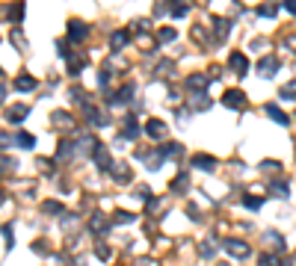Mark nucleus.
Masks as SVG:
<instances>
[{
    "mask_svg": "<svg viewBox=\"0 0 296 266\" xmlns=\"http://www.w3.org/2000/svg\"><path fill=\"white\" fill-rule=\"evenodd\" d=\"M222 104H225L228 110H243V107H246V92H243V89H225Z\"/></svg>",
    "mask_w": 296,
    "mask_h": 266,
    "instance_id": "1",
    "label": "nucleus"
},
{
    "mask_svg": "<svg viewBox=\"0 0 296 266\" xmlns=\"http://www.w3.org/2000/svg\"><path fill=\"white\" fill-rule=\"evenodd\" d=\"M166 133H169V127H166L160 118H151V121H145V136H148V139H154V142H163V139H166Z\"/></svg>",
    "mask_w": 296,
    "mask_h": 266,
    "instance_id": "2",
    "label": "nucleus"
},
{
    "mask_svg": "<svg viewBox=\"0 0 296 266\" xmlns=\"http://www.w3.org/2000/svg\"><path fill=\"white\" fill-rule=\"evenodd\" d=\"M222 249L231 255V258H237V261H243V258H249V246L243 243V240H234V237H228L225 243H222Z\"/></svg>",
    "mask_w": 296,
    "mask_h": 266,
    "instance_id": "3",
    "label": "nucleus"
},
{
    "mask_svg": "<svg viewBox=\"0 0 296 266\" xmlns=\"http://www.w3.org/2000/svg\"><path fill=\"white\" fill-rule=\"evenodd\" d=\"M86 36H89V27L80 18H71L68 21V41H83Z\"/></svg>",
    "mask_w": 296,
    "mask_h": 266,
    "instance_id": "4",
    "label": "nucleus"
},
{
    "mask_svg": "<svg viewBox=\"0 0 296 266\" xmlns=\"http://www.w3.org/2000/svg\"><path fill=\"white\" fill-rule=\"evenodd\" d=\"M228 65H231V71H234L237 77H243V74L249 71V59H246V56H243L240 50H234V53L228 56Z\"/></svg>",
    "mask_w": 296,
    "mask_h": 266,
    "instance_id": "5",
    "label": "nucleus"
},
{
    "mask_svg": "<svg viewBox=\"0 0 296 266\" xmlns=\"http://www.w3.org/2000/svg\"><path fill=\"white\" fill-rule=\"evenodd\" d=\"M74 154H77V145H74V142L62 139V142L56 145V163H68V160H71Z\"/></svg>",
    "mask_w": 296,
    "mask_h": 266,
    "instance_id": "6",
    "label": "nucleus"
},
{
    "mask_svg": "<svg viewBox=\"0 0 296 266\" xmlns=\"http://www.w3.org/2000/svg\"><path fill=\"white\" fill-rule=\"evenodd\" d=\"M110 172H113V178H116L119 184H130V181H133V172H130V166H127V163H113V169H110Z\"/></svg>",
    "mask_w": 296,
    "mask_h": 266,
    "instance_id": "7",
    "label": "nucleus"
},
{
    "mask_svg": "<svg viewBox=\"0 0 296 266\" xmlns=\"http://www.w3.org/2000/svg\"><path fill=\"white\" fill-rule=\"evenodd\" d=\"M83 115H86V121H92L95 127H104V124L110 121V115H104V113H98L95 107H83Z\"/></svg>",
    "mask_w": 296,
    "mask_h": 266,
    "instance_id": "8",
    "label": "nucleus"
},
{
    "mask_svg": "<svg viewBox=\"0 0 296 266\" xmlns=\"http://www.w3.org/2000/svg\"><path fill=\"white\" fill-rule=\"evenodd\" d=\"M276 71H279V59H276V56L261 59V65H258V74H261V77H273Z\"/></svg>",
    "mask_w": 296,
    "mask_h": 266,
    "instance_id": "9",
    "label": "nucleus"
},
{
    "mask_svg": "<svg viewBox=\"0 0 296 266\" xmlns=\"http://www.w3.org/2000/svg\"><path fill=\"white\" fill-rule=\"evenodd\" d=\"M95 163H98V169H101V172H110V169H113L110 151H107L104 145H98V151H95Z\"/></svg>",
    "mask_w": 296,
    "mask_h": 266,
    "instance_id": "10",
    "label": "nucleus"
},
{
    "mask_svg": "<svg viewBox=\"0 0 296 266\" xmlns=\"http://www.w3.org/2000/svg\"><path fill=\"white\" fill-rule=\"evenodd\" d=\"M190 163H193L196 169H205V172H213V169H216V160H213L211 154H196Z\"/></svg>",
    "mask_w": 296,
    "mask_h": 266,
    "instance_id": "11",
    "label": "nucleus"
},
{
    "mask_svg": "<svg viewBox=\"0 0 296 266\" xmlns=\"http://www.w3.org/2000/svg\"><path fill=\"white\" fill-rule=\"evenodd\" d=\"M136 136H139V124H136L133 115H127V118H125V127H122V139H136Z\"/></svg>",
    "mask_w": 296,
    "mask_h": 266,
    "instance_id": "12",
    "label": "nucleus"
},
{
    "mask_svg": "<svg viewBox=\"0 0 296 266\" xmlns=\"http://www.w3.org/2000/svg\"><path fill=\"white\" fill-rule=\"evenodd\" d=\"M160 154H163L166 160H178V157L184 154V145H181V142H166V145L160 148Z\"/></svg>",
    "mask_w": 296,
    "mask_h": 266,
    "instance_id": "13",
    "label": "nucleus"
},
{
    "mask_svg": "<svg viewBox=\"0 0 296 266\" xmlns=\"http://www.w3.org/2000/svg\"><path fill=\"white\" fill-rule=\"evenodd\" d=\"M110 228V219H104V213H95L92 219H89V231L92 234H104Z\"/></svg>",
    "mask_w": 296,
    "mask_h": 266,
    "instance_id": "14",
    "label": "nucleus"
},
{
    "mask_svg": "<svg viewBox=\"0 0 296 266\" xmlns=\"http://www.w3.org/2000/svg\"><path fill=\"white\" fill-rule=\"evenodd\" d=\"M187 89H190V92H202V95H205L208 80H205L202 74H190V77H187Z\"/></svg>",
    "mask_w": 296,
    "mask_h": 266,
    "instance_id": "15",
    "label": "nucleus"
},
{
    "mask_svg": "<svg viewBox=\"0 0 296 266\" xmlns=\"http://www.w3.org/2000/svg\"><path fill=\"white\" fill-rule=\"evenodd\" d=\"M27 113H30V110H27L24 104H18V107H9V110H6V118L18 124V121H24V118H27Z\"/></svg>",
    "mask_w": 296,
    "mask_h": 266,
    "instance_id": "16",
    "label": "nucleus"
},
{
    "mask_svg": "<svg viewBox=\"0 0 296 266\" xmlns=\"http://www.w3.org/2000/svg\"><path fill=\"white\" fill-rule=\"evenodd\" d=\"M12 139H15V145H18V148H24V151L36 148V136H30V133H24V130H21V133H15Z\"/></svg>",
    "mask_w": 296,
    "mask_h": 266,
    "instance_id": "17",
    "label": "nucleus"
},
{
    "mask_svg": "<svg viewBox=\"0 0 296 266\" xmlns=\"http://www.w3.org/2000/svg\"><path fill=\"white\" fill-rule=\"evenodd\" d=\"M169 190H172L175 195H184V192L190 190V178H187V175H178V178L169 184Z\"/></svg>",
    "mask_w": 296,
    "mask_h": 266,
    "instance_id": "18",
    "label": "nucleus"
},
{
    "mask_svg": "<svg viewBox=\"0 0 296 266\" xmlns=\"http://www.w3.org/2000/svg\"><path fill=\"white\" fill-rule=\"evenodd\" d=\"M125 44H127V33H125V30L113 33V38H110V50H113V53H119V50H122Z\"/></svg>",
    "mask_w": 296,
    "mask_h": 266,
    "instance_id": "19",
    "label": "nucleus"
},
{
    "mask_svg": "<svg viewBox=\"0 0 296 266\" xmlns=\"http://www.w3.org/2000/svg\"><path fill=\"white\" fill-rule=\"evenodd\" d=\"M267 115H270L276 124H282V127H285V124H291V118H288V115H285L279 107H273V104H267Z\"/></svg>",
    "mask_w": 296,
    "mask_h": 266,
    "instance_id": "20",
    "label": "nucleus"
},
{
    "mask_svg": "<svg viewBox=\"0 0 296 266\" xmlns=\"http://www.w3.org/2000/svg\"><path fill=\"white\" fill-rule=\"evenodd\" d=\"M276 12H279V3H276V0H267V3L258 6V15H261V18H276Z\"/></svg>",
    "mask_w": 296,
    "mask_h": 266,
    "instance_id": "21",
    "label": "nucleus"
},
{
    "mask_svg": "<svg viewBox=\"0 0 296 266\" xmlns=\"http://www.w3.org/2000/svg\"><path fill=\"white\" fill-rule=\"evenodd\" d=\"M15 89H18V92H30V89H36V77H30V74H21V77L15 80Z\"/></svg>",
    "mask_w": 296,
    "mask_h": 266,
    "instance_id": "22",
    "label": "nucleus"
},
{
    "mask_svg": "<svg viewBox=\"0 0 296 266\" xmlns=\"http://www.w3.org/2000/svg\"><path fill=\"white\" fill-rule=\"evenodd\" d=\"M270 192H273V195H279V198H288L291 187H288V181H270Z\"/></svg>",
    "mask_w": 296,
    "mask_h": 266,
    "instance_id": "23",
    "label": "nucleus"
},
{
    "mask_svg": "<svg viewBox=\"0 0 296 266\" xmlns=\"http://www.w3.org/2000/svg\"><path fill=\"white\" fill-rule=\"evenodd\" d=\"M130 98H133V86L127 83V86H122V89L113 95V104H125V101H130Z\"/></svg>",
    "mask_w": 296,
    "mask_h": 266,
    "instance_id": "24",
    "label": "nucleus"
},
{
    "mask_svg": "<svg viewBox=\"0 0 296 266\" xmlns=\"http://www.w3.org/2000/svg\"><path fill=\"white\" fill-rule=\"evenodd\" d=\"M163 160H166V157H163L160 151H154V154H148V160H145V166H148L151 172H157V169L163 166Z\"/></svg>",
    "mask_w": 296,
    "mask_h": 266,
    "instance_id": "25",
    "label": "nucleus"
},
{
    "mask_svg": "<svg viewBox=\"0 0 296 266\" xmlns=\"http://www.w3.org/2000/svg\"><path fill=\"white\" fill-rule=\"evenodd\" d=\"M6 18L18 24V21L24 18V6H21V3H15V6H9V9H6Z\"/></svg>",
    "mask_w": 296,
    "mask_h": 266,
    "instance_id": "26",
    "label": "nucleus"
},
{
    "mask_svg": "<svg viewBox=\"0 0 296 266\" xmlns=\"http://www.w3.org/2000/svg\"><path fill=\"white\" fill-rule=\"evenodd\" d=\"M113 222H116V225H130V222H136V216L127 213V210H119V213L113 216Z\"/></svg>",
    "mask_w": 296,
    "mask_h": 266,
    "instance_id": "27",
    "label": "nucleus"
},
{
    "mask_svg": "<svg viewBox=\"0 0 296 266\" xmlns=\"http://www.w3.org/2000/svg\"><path fill=\"white\" fill-rule=\"evenodd\" d=\"M261 204H264V198H258V195H246L243 198V207H249V210H261Z\"/></svg>",
    "mask_w": 296,
    "mask_h": 266,
    "instance_id": "28",
    "label": "nucleus"
},
{
    "mask_svg": "<svg viewBox=\"0 0 296 266\" xmlns=\"http://www.w3.org/2000/svg\"><path fill=\"white\" fill-rule=\"evenodd\" d=\"M282 98L285 101H296V83H285L282 86Z\"/></svg>",
    "mask_w": 296,
    "mask_h": 266,
    "instance_id": "29",
    "label": "nucleus"
},
{
    "mask_svg": "<svg viewBox=\"0 0 296 266\" xmlns=\"http://www.w3.org/2000/svg\"><path fill=\"white\" fill-rule=\"evenodd\" d=\"M213 24H216V33H219V36H225V33L231 30V21H225V18H213Z\"/></svg>",
    "mask_w": 296,
    "mask_h": 266,
    "instance_id": "30",
    "label": "nucleus"
},
{
    "mask_svg": "<svg viewBox=\"0 0 296 266\" xmlns=\"http://www.w3.org/2000/svg\"><path fill=\"white\" fill-rule=\"evenodd\" d=\"M53 121H56V124H62V127H74V118H71V115H65V113H56V115H53Z\"/></svg>",
    "mask_w": 296,
    "mask_h": 266,
    "instance_id": "31",
    "label": "nucleus"
},
{
    "mask_svg": "<svg viewBox=\"0 0 296 266\" xmlns=\"http://www.w3.org/2000/svg\"><path fill=\"white\" fill-rule=\"evenodd\" d=\"M160 204H163V198H148V204H145V210H148V213L154 216V213H160V210H163Z\"/></svg>",
    "mask_w": 296,
    "mask_h": 266,
    "instance_id": "32",
    "label": "nucleus"
},
{
    "mask_svg": "<svg viewBox=\"0 0 296 266\" xmlns=\"http://www.w3.org/2000/svg\"><path fill=\"white\" fill-rule=\"evenodd\" d=\"M3 243H6V252H12V246H15V237H12V225H6V228H3Z\"/></svg>",
    "mask_w": 296,
    "mask_h": 266,
    "instance_id": "33",
    "label": "nucleus"
},
{
    "mask_svg": "<svg viewBox=\"0 0 296 266\" xmlns=\"http://www.w3.org/2000/svg\"><path fill=\"white\" fill-rule=\"evenodd\" d=\"M95 252H98V258H101V261H110V258H113V252H110V249H107L101 240L95 243Z\"/></svg>",
    "mask_w": 296,
    "mask_h": 266,
    "instance_id": "34",
    "label": "nucleus"
},
{
    "mask_svg": "<svg viewBox=\"0 0 296 266\" xmlns=\"http://www.w3.org/2000/svg\"><path fill=\"white\" fill-rule=\"evenodd\" d=\"M175 36H178V33H175L172 27H163V30H160V41H175Z\"/></svg>",
    "mask_w": 296,
    "mask_h": 266,
    "instance_id": "35",
    "label": "nucleus"
},
{
    "mask_svg": "<svg viewBox=\"0 0 296 266\" xmlns=\"http://www.w3.org/2000/svg\"><path fill=\"white\" fill-rule=\"evenodd\" d=\"M261 169H264V172H279V169H282V163H276V160H264V163H261Z\"/></svg>",
    "mask_w": 296,
    "mask_h": 266,
    "instance_id": "36",
    "label": "nucleus"
},
{
    "mask_svg": "<svg viewBox=\"0 0 296 266\" xmlns=\"http://www.w3.org/2000/svg\"><path fill=\"white\" fill-rule=\"evenodd\" d=\"M44 213H62V204L59 201H44Z\"/></svg>",
    "mask_w": 296,
    "mask_h": 266,
    "instance_id": "37",
    "label": "nucleus"
},
{
    "mask_svg": "<svg viewBox=\"0 0 296 266\" xmlns=\"http://www.w3.org/2000/svg\"><path fill=\"white\" fill-rule=\"evenodd\" d=\"M9 169H15V160H9V157H3V172H9Z\"/></svg>",
    "mask_w": 296,
    "mask_h": 266,
    "instance_id": "38",
    "label": "nucleus"
},
{
    "mask_svg": "<svg viewBox=\"0 0 296 266\" xmlns=\"http://www.w3.org/2000/svg\"><path fill=\"white\" fill-rule=\"evenodd\" d=\"M285 9H288V12H294V15H296V0H285Z\"/></svg>",
    "mask_w": 296,
    "mask_h": 266,
    "instance_id": "39",
    "label": "nucleus"
},
{
    "mask_svg": "<svg viewBox=\"0 0 296 266\" xmlns=\"http://www.w3.org/2000/svg\"><path fill=\"white\" fill-rule=\"evenodd\" d=\"M169 3H172L175 9H178V6H190V0H169Z\"/></svg>",
    "mask_w": 296,
    "mask_h": 266,
    "instance_id": "40",
    "label": "nucleus"
},
{
    "mask_svg": "<svg viewBox=\"0 0 296 266\" xmlns=\"http://www.w3.org/2000/svg\"><path fill=\"white\" fill-rule=\"evenodd\" d=\"M279 266H294V261H291V258H282V261H279Z\"/></svg>",
    "mask_w": 296,
    "mask_h": 266,
    "instance_id": "41",
    "label": "nucleus"
}]
</instances>
